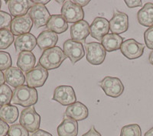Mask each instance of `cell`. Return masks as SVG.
<instances>
[{
	"mask_svg": "<svg viewBox=\"0 0 153 136\" xmlns=\"http://www.w3.org/2000/svg\"><path fill=\"white\" fill-rule=\"evenodd\" d=\"M38 99V91L35 88L22 85L15 89L12 95V103L28 108L36 104Z\"/></svg>",
	"mask_w": 153,
	"mask_h": 136,
	"instance_id": "1",
	"label": "cell"
},
{
	"mask_svg": "<svg viewBox=\"0 0 153 136\" xmlns=\"http://www.w3.org/2000/svg\"><path fill=\"white\" fill-rule=\"evenodd\" d=\"M66 58V55L62 49L55 46L54 47L43 51L39 59V64L47 70H54L59 67Z\"/></svg>",
	"mask_w": 153,
	"mask_h": 136,
	"instance_id": "2",
	"label": "cell"
},
{
	"mask_svg": "<svg viewBox=\"0 0 153 136\" xmlns=\"http://www.w3.org/2000/svg\"><path fill=\"white\" fill-rule=\"evenodd\" d=\"M19 124L30 132H35L39 129L41 124V116L37 113L34 106H30L23 109L20 115Z\"/></svg>",
	"mask_w": 153,
	"mask_h": 136,
	"instance_id": "3",
	"label": "cell"
},
{
	"mask_svg": "<svg viewBox=\"0 0 153 136\" xmlns=\"http://www.w3.org/2000/svg\"><path fill=\"white\" fill-rule=\"evenodd\" d=\"M87 61L92 65H100L105 61L106 51L103 46L97 42H90L84 45Z\"/></svg>",
	"mask_w": 153,
	"mask_h": 136,
	"instance_id": "4",
	"label": "cell"
},
{
	"mask_svg": "<svg viewBox=\"0 0 153 136\" xmlns=\"http://www.w3.org/2000/svg\"><path fill=\"white\" fill-rule=\"evenodd\" d=\"M99 85L104 91L106 96L117 98L123 94L124 85L122 81L117 77L107 76L99 83Z\"/></svg>",
	"mask_w": 153,
	"mask_h": 136,
	"instance_id": "5",
	"label": "cell"
},
{
	"mask_svg": "<svg viewBox=\"0 0 153 136\" xmlns=\"http://www.w3.org/2000/svg\"><path fill=\"white\" fill-rule=\"evenodd\" d=\"M61 16L67 22L76 23L84 20V12L80 5L72 1H65L61 8Z\"/></svg>",
	"mask_w": 153,
	"mask_h": 136,
	"instance_id": "6",
	"label": "cell"
},
{
	"mask_svg": "<svg viewBox=\"0 0 153 136\" xmlns=\"http://www.w3.org/2000/svg\"><path fill=\"white\" fill-rule=\"evenodd\" d=\"M48 77V71L40 64H38L31 71L26 73V84L31 88L42 87Z\"/></svg>",
	"mask_w": 153,
	"mask_h": 136,
	"instance_id": "7",
	"label": "cell"
},
{
	"mask_svg": "<svg viewBox=\"0 0 153 136\" xmlns=\"http://www.w3.org/2000/svg\"><path fill=\"white\" fill-rule=\"evenodd\" d=\"M63 49L66 57L69 58L73 64L80 61L85 54L83 44L71 39H68L64 43Z\"/></svg>",
	"mask_w": 153,
	"mask_h": 136,
	"instance_id": "8",
	"label": "cell"
},
{
	"mask_svg": "<svg viewBox=\"0 0 153 136\" xmlns=\"http://www.w3.org/2000/svg\"><path fill=\"white\" fill-rule=\"evenodd\" d=\"M144 49V44L139 43L135 39L130 38L123 41L120 47V51L127 59L134 60L143 56Z\"/></svg>",
	"mask_w": 153,
	"mask_h": 136,
	"instance_id": "9",
	"label": "cell"
},
{
	"mask_svg": "<svg viewBox=\"0 0 153 136\" xmlns=\"http://www.w3.org/2000/svg\"><path fill=\"white\" fill-rule=\"evenodd\" d=\"M52 100L63 106H70L76 103V93L71 86H59L54 89Z\"/></svg>",
	"mask_w": 153,
	"mask_h": 136,
	"instance_id": "10",
	"label": "cell"
},
{
	"mask_svg": "<svg viewBox=\"0 0 153 136\" xmlns=\"http://www.w3.org/2000/svg\"><path fill=\"white\" fill-rule=\"evenodd\" d=\"M28 15L36 28L47 25L51 16L44 5H33L28 11Z\"/></svg>",
	"mask_w": 153,
	"mask_h": 136,
	"instance_id": "11",
	"label": "cell"
},
{
	"mask_svg": "<svg viewBox=\"0 0 153 136\" xmlns=\"http://www.w3.org/2000/svg\"><path fill=\"white\" fill-rule=\"evenodd\" d=\"M33 25V21L31 20L29 15L14 18L12 19L10 25V31L13 35L20 36V35L28 34L31 30Z\"/></svg>",
	"mask_w": 153,
	"mask_h": 136,
	"instance_id": "12",
	"label": "cell"
},
{
	"mask_svg": "<svg viewBox=\"0 0 153 136\" xmlns=\"http://www.w3.org/2000/svg\"><path fill=\"white\" fill-rule=\"evenodd\" d=\"M110 22V30L112 34L120 35L126 32L129 28V17L126 13L115 11Z\"/></svg>",
	"mask_w": 153,
	"mask_h": 136,
	"instance_id": "13",
	"label": "cell"
},
{
	"mask_svg": "<svg viewBox=\"0 0 153 136\" xmlns=\"http://www.w3.org/2000/svg\"><path fill=\"white\" fill-rule=\"evenodd\" d=\"M90 31L92 38L101 41L110 31V22L105 18L97 17L91 24Z\"/></svg>",
	"mask_w": 153,
	"mask_h": 136,
	"instance_id": "14",
	"label": "cell"
},
{
	"mask_svg": "<svg viewBox=\"0 0 153 136\" xmlns=\"http://www.w3.org/2000/svg\"><path fill=\"white\" fill-rule=\"evenodd\" d=\"M91 34L90 25L87 21L82 20L78 22L74 23L71 26V40L79 43H84Z\"/></svg>",
	"mask_w": 153,
	"mask_h": 136,
	"instance_id": "15",
	"label": "cell"
},
{
	"mask_svg": "<svg viewBox=\"0 0 153 136\" xmlns=\"http://www.w3.org/2000/svg\"><path fill=\"white\" fill-rule=\"evenodd\" d=\"M16 51L18 53L22 51H31L37 45V38L32 34H25L18 36L14 41Z\"/></svg>",
	"mask_w": 153,
	"mask_h": 136,
	"instance_id": "16",
	"label": "cell"
},
{
	"mask_svg": "<svg viewBox=\"0 0 153 136\" xmlns=\"http://www.w3.org/2000/svg\"><path fill=\"white\" fill-rule=\"evenodd\" d=\"M89 115V110L87 107L80 102H76L70 105L65 110V116L70 117L77 121H82L87 119Z\"/></svg>",
	"mask_w": 153,
	"mask_h": 136,
	"instance_id": "17",
	"label": "cell"
},
{
	"mask_svg": "<svg viewBox=\"0 0 153 136\" xmlns=\"http://www.w3.org/2000/svg\"><path fill=\"white\" fill-rule=\"evenodd\" d=\"M34 4L27 0H10L8 2V7L11 16L20 17L27 15L31 7Z\"/></svg>",
	"mask_w": 153,
	"mask_h": 136,
	"instance_id": "18",
	"label": "cell"
},
{
	"mask_svg": "<svg viewBox=\"0 0 153 136\" xmlns=\"http://www.w3.org/2000/svg\"><path fill=\"white\" fill-rule=\"evenodd\" d=\"M58 41V36L56 33L46 30L44 31L37 38V45L42 51H46L48 49L55 47Z\"/></svg>",
	"mask_w": 153,
	"mask_h": 136,
	"instance_id": "19",
	"label": "cell"
},
{
	"mask_svg": "<svg viewBox=\"0 0 153 136\" xmlns=\"http://www.w3.org/2000/svg\"><path fill=\"white\" fill-rule=\"evenodd\" d=\"M5 82L12 86V87L17 88L24 84L25 77L24 73L19 68L11 67L4 73Z\"/></svg>",
	"mask_w": 153,
	"mask_h": 136,
	"instance_id": "20",
	"label": "cell"
},
{
	"mask_svg": "<svg viewBox=\"0 0 153 136\" xmlns=\"http://www.w3.org/2000/svg\"><path fill=\"white\" fill-rule=\"evenodd\" d=\"M58 136H76L78 134V123L74 119L65 117L57 129Z\"/></svg>",
	"mask_w": 153,
	"mask_h": 136,
	"instance_id": "21",
	"label": "cell"
},
{
	"mask_svg": "<svg viewBox=\"0 0 153 136\" xmlns=\"http://www.w3.org/2000/svg\"><path fill=\"white\" fill-rule=\"evenodd\" d=\"M35 61V57L31 51H22L18 57L17 66L22 71L27 73L33 69Z\"/></svg>",
	"mask_w": 153,
	"mask_h": 136,
	"instance_id": "22",
	"label": "cell"
},
{
	"mask_svg": "<svg viewBox=\"0 0 153 136\" xmlns=\"http://www.w3.org/2000/svg\"><path fill=\"white\" fill-rule=\"evenodd\" d=\"M137 19L141 25L145 27L153 26V3L147 2L137 13Z\"/></svg>",
	"mask_w": 153,
	"mask_h": 136,
	"instance_id": "23",
	"label": "cell"
},
{
	"mask_svg": "<svg viewBox=\"0 0 153 136\" xmlns=\"http://www.w3.org/2000/svg\"><path fill=\"white\" fill-rule=\"evenodd\" d=\"M46 27L48 30L57 35L66 32L68 28V24L61 15H52Z\"/></svg>",
	"mask_w": 153,
	"mask_h": 136,
	"instance_id": "24",
	"label": "cell"
},
{
	"mask_svg": "<svg viewBox=\"0 0 153 136\" xmlns=\"http://www.w3.org/2000/svg\"><path fill=\"white\" fill-rule=\"evenodd\" d=\"M123 43V38L116 34H107L101 40V44L103 46L106 51L112 52L119 50Z\"/></svg>",
	"mask_w": 153,
	"mask_h": 136,
	"instance_id": "25",
	"label": "cell"
},
{
	"mask_svg": "<svg viewBox=\"0 0 153 136\" xmlns=\"http://www.w3.org/2000/svg\"><path fill=\"white\" fill-rule=\"evenodd\" d=\"M19 118V109L13 105L8 104L0 107V119L6 123L12 124Z\"/></svg>",
	"mask_w": 153,
	"mask_h": 136,
	"instance_id": "26",
	"label": "cell"
},
{
	"mask_svg": "<svg viewBox=\"0 0 153 136\" xmlns=\"http://www.w3.org/2000/svg\"><path fill=\"white\" fill-rule=\"evenodd\" d=\"M14 39V35L10 30H0V50L8 48L13 43Z\"/></svg>",
	"mask_w": 153,
	"mask_h": 136,
	"instance_id": "27",
	"label": "cell"
},
{
	"mask_svg": "<svg viewBox=\"0 0 153 136\" xmlns=\"http://www.w3.org/2000/svg\"><path fill=\"white\" fill-rule=\"evenodd\" d=\"M12 89L9 86L6 84H3L0 86V106L10 104L12 99Z\"/></svg>",
	"mask_w": 153,
	"mask_h": 136,
	"instance_id": "28",
	"label": "cell"
},
{
	"mask_svg": "<svg viewBox=\"0 0 153 136\" xmlns=\"http://www.w3.org/2000/svg\"><path fill=\"white\" fill-rule=\"evenodd\" d=\"M120 136H142L141 128L138 124H130L123 126Z\"/></svg>",
	"mask_w": 153,
	"mask_h": 136,
	"instance_id": "29",
	"label": "cell"
},
{
	"mask_svg": "<svg viewBox=\"0 0 153 136\" xmlns=\"http://www.w3.org/2000/svg\"><path fill=\"white\" fill-rule=\"evenodd\" d=\"M8 136H29V134L22 125L14 124L9 127Z\"/></svg>",
	"mask_w": 153,
	"mask_h": 136,
	"instance_id": "30",
	"label": "cell"
},
{
	"mask_svg": "<svg viewBox=\"0 0 153 136\" xmlns=\"http://www.w3.org/2000/svg\"><path fill=\"white\" fill-rule=\"evenodd\" d=\"M12 66L10 54L5 51H0V70H6Z\"/></svg>",
	"mask_w": 153,
	"mask_h": 136,
	"instance_id": "31",
	"label": "cell"
},
{
	"mask_svg": "<svg viewBox=\"0 0 153 136\" xmlns=\"http://www.w3.org/2000/svg\"><path fill=\"white\" fill-rule=\"evenodd\" d=\"M12 16L7 12L0 11V30L8 29L12 23Z\"/></svg>",
	"mask_w": 153,
	"mask_h": 136,
	"instance_id": "32",
	"label": "cell"
},
{
	"mask_svg": "<svg viewBox=\"0 0 153 136\" xmlns=\"http://www.w3.org/2000/svg\"><path fill=\"white\" fill-rule=\"evenodd\" d=\"M144 40L146 47L153 51V26L149 28L145 32Z\"/></svg>",
	"mask_w": 153,
	"mask_h": 136,
	"instance_id": "33",
	"label": "cell"
},
{
	"mask_svg": "<svg viewBox=\"0 0 153 136\" xmlns=\"http://www.w3.org/2000/svg\"><path fill=\"white\" fill-rule=\"evenodd\" d=\"M9 130V126L8 123L0 119V136H6Z\"/></svg>",
	"mask_w": 153,
	"mask_h": 136,
	"instance_id": "34",
	"label": "cell"
},
{
	"mask_svg": "<svg viewBox=\"0 0 153 136\" xmlns=\"http://www.w3.org/2000/svg\"><path fill=\"white\" fill-rule=\"evenodd\" d=\"M125 3L130 9L143 6V2H142L141 0H134V1H132V0H130V1L129 0H126Z\"/></svg>",
	"mask_w": 153,
	"mask_h": 136,
	"instance_id": "35",
	"label": "cell"
},
{
	"mask_svg": "<svg viewBox=\"0 0 153 136\" xmlns=\"http://www.w3.org/2000/svg\"><path fill=\"white\" fill-rule=\"evenodd\" d=\"M82 136H101V135L99 132H97L96 130L95 127L93 126H91L90 130H89L87 133H85V134L83 135Z\"/></svg>",
	"mask_w": 153,
	"mask_h": 136,
	"instance_id": "36",
	"label": "cell"
},
{
	"mask_svg": "<svg viewBox=\"0 0 153 136\" xmlns=\"http://www.w3.org/2000/svg\"><path fill=\"white\" fill-rule=\"evenodd\" d=\"M31 136H52V135L48 132L44 131L42 129H38V131H36L31 135Z\"/></svg>",
	"mask_w": 153,
	"mask_h": 136,
	"instance_id": "37",
	"label": "cell"
},
{
	"mask_svg": "<svg viewBox=\"0 0 153 136\" xmlns=\"http://www.w3.org/2000/svg\"><path fill=\"white\" fill-rule=\"evenodd\" d=\"M73 2H74V3H76V5H80V7H84V6H86V5H88L89 3H90V2L91 1H87V0H85V1H80V0H74V1H72Z\"/></svg>",
	"mask_w": 153,
	"mask_h": 136,
	"instance_id": "38",
	"label": "cell"
},
{
	"mask_svg": "<svg viewBox=\"0 0 153 136\" xmlns=\"http://www.w3.org/2000/svg\"><path fill=\"white\" fill-rule=\"evenodd\" d=\"M34 5H46L48 2H50V0H33L31 1Z\"/></svg>",
	"mask_w": 153,
	"mask_h": 136,
	"instance_id": "39",
	"label": "cell"
},
{
	"mask_svg": "<svg viewBox=\"0 0 153 136\" xmlns=\"http://www.w3.org/2000/svg\"><path fill=\"white\" fill-rule=\"evenodd\" d=\"M5 81V76H4V73L0 70V86H1L2 85H3Z\"/></svg>",
	"mask_w": 153,
	"mask_h": 136,
	"instance_id": "40",
	"label": "cell"
},
{
	"mask_svg": "<svg viewBox=\"0 0 153 136\" xmlns=\"http://www.w3.org/2000/svg\"><path fill=\"white\" fill-rule=\"evenodd\" d=\"M144 136H153V127L151 128L149 131L146 132Z\"/></svg>",
	"mask_w": 153,
	"mask_h": 136,
	"instance_id": "41",
	"label": "cell"
},
{
	"mask_svg": "<svg viewBox=\"0 0 153 136\" xmlns=\"http://www.w3.org/2000/svg\"><path fill=\"white\" fill-rule=\"evenodd\" d=\"M149 63L151 64L153 66V51H151V53L149 54Z\"/></svg>",
	"mask_w": 153,
	"mask_h": 136,
	"instance_id": "42",
	"label": "cell"
},
{
	"mask_svg": "<svg viewBox=\"0 0 153 136\" xmlns=\"http://www.w3.org/2000/svg\"><path fill=\"white\" fill-rule=\"evenodd\" d=\"M1 5H2V2L0 1V8H1Z\"/></svg>",
	"mask_w": 153,
	"mask_h": 136,
	"instance_id": "43",
	"label": "cell"
}]
</instances>
